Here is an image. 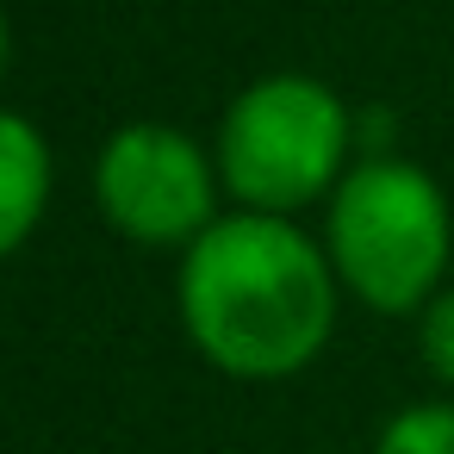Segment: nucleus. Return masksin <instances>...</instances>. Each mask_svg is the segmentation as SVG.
Returning <instances> with one entry per match:
<instances>
[{
	"label": "nucleus",
	"mask_w": 454,
	"mask_h": 454,
	"mask_svg": "<svg viewBox=\"0 0 454 454\" xmlns=\"http://www.w3.org/2000/svg\"><path fill=\"white\" fill-rule=\"evenodd\" d=\"M336 280L380 317L423 311L448 274V200L404 156H367L330 193L324 231Z\"/></svg>",
	"instance_id": "2"
},
{
	"label": "nucleus",
	"mask_w": 454,
	"mask_h": 454,
	"mask_svg": "<svg viewBox=\"0 0 454 454\" xmlns=\"http://www.w3.org/2000/svg\"><path fill=\"white\" fill-rule=\"evenodd\" d=\"M100 212L119 237L144 249H187L218 224L212 206V162L175 125H125L106 137L94 162Z\"/></svg>",
	"instance_id": "4"
},
{
	"label": "nucleus",
	"mask_w": 454,
	"mask_h": 454,
	"mask_svg": "<svg viewBox=\"0 0 454 454\" xmlns=\"http://www.w3.org/2000/svg\"><path fill=\"white\" fill-rule=\"evenodd\" d=\"M373 454H454V404H411V411H398L380 429Z\"/></svg>",
	"instance_id": "6"
},
{
	"label": "nucleus",
	"mask_w": 454,
	"mask_h": 454,
	"mask_svg": "<svg viewBox=\"0 0 454 454\" xmlns=\"http://www.w3.org/2000/svg\"><path fill=\"white\" fill-rule=\"evenodd\" d=\"M336 268L293 218L231 212L181 249L175 305L187 342L231 380H286L336 330Z\"/></svg>",
	"instance_id": "1"
},
{
	"label": "nucleus",
	"mask_w": 454,
	"mask_h": 454,
	"mask_svg": "<svg viewBox=\"0 0 454 454\" xmlns=\"http://www.w3.org/2000/svg\"><path fill=\"white\" fill-rule=\"evenodd\" d=\"M355 119L336 88L311 75H268L224 106L218 125V175L243 212H280L324 200L348 175Z\"/></svg>",
	"instance_id": "3"
},
{
	"label": "nucleus",
	"mask_w": 454,
	"mask_h": 454,
	"mask_svg": "<svg viewBox=\"0 0 454 454\" xmlns=\"http://www.w3.org/2000/svg\"><path fill=\"white\" fill-rule=\"evenodd\" d=\"M0 181H7V200H0V249H20L51 200V150L38 137V125L26 113H7L0 125Z\"/></svg>",
	"instance_id": "5"
},
{
	"label": "nucleus",
	"mask_w": 454,
	"mask_h": 454,
	"mask_svg": "<svg viewBox=\"0 0 454 454\" xmlns=\"http://www.w3.org/2000/svg\"><path fill=\"white\" fill-rule=\"evenodd\" d=\"M417 348H423L429 373L454 386V286H442V293L423 305V317H417Z\"/></svg>",
	"instance_id": "7"
}]
</instances>
